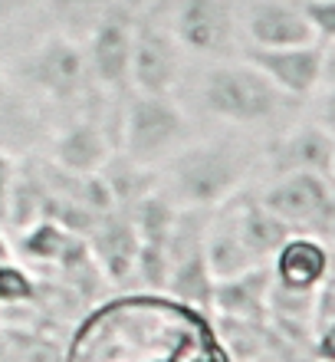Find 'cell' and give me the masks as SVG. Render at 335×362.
I'll list each match as a JSON object with an SVG mask.
<instances>
[{
    "instance_id": "obj_1",
    "label": "cell",
    "mask_w": 335,
    "mask_h": 362,
    "mask_svg": "<svg viewBox=\"0 0 335 362\" xmlns=\"http://www.w3.org/2000/svg\"><path fill=\"white\" fill-rule=\"evenodd\" d=\"M257 168V148L243 135L191 139L158 168V191L178 208L214 211L247 188Z\"/></svg>"
},
{
    "instance_id": "obj_12",
    "label": "cell",
    "mask_w": 335,
    "mask_h": 362,
    "mask_svg": "<svg viewBox=\"0 0 335 362\" xmlns=\"http://www.w3.org/2000/svg\"><path fill=\"white\" fill-rule=\"evenodd\" d=\"M267 267L273 284L283 286V290L316 293L319 286L329 280V267H332L329 240L309 238V234H289Z\"/></svg>"
},
{
    "instance_id": "obj_20",
    "label": "cell",
    "mask_w": 335,
    "mask_h": 362,
    "mask_svg": "<svg viewBox=\"0 0 335 362\" xmlns=\"http://www.w3.org/2000/svg\"><path fill=\"white\" fill-rule=\"evenodd\" d=\"M250 362H283V359H279V353H276V349H273V346H269L267 353H260L257 359H250Z\"/></svg>"
},
{
    "instance_id": "obj_18",
    "label": "cell",
    "mask_w": 335,
    "mask_h": 362,
    "mask_svg": "<svg viewBox=\"0 0 335 362\" xmlns=\"http://www.w3.org/2000/svg\"><path fill=\"white\" fill-rule=\"evenodd\" d=\"M303 17H306L312 40L319 47L332 49V37H335V0H296Z\"/></svg>"
},
{
    "instance_id": "obj_8",
    "label": "cell",
    "mask_w": 335,
    "mask_h": 362,
    "mask_svg": "<svg viewBox=\"0 0 335 362\" xmlns=\"http://www.w3.org/2000/svg\"><path fill=\"white\" fill-rule=\"evenodd\" d=\"M171 30L184 53L221 59L237 37V10L230 0H178L171 10Z\"/></svg>"
},
{
    "instance_id": "obj_13",
    "label": "cell",
    "mask_w": 335,
    "mask_h": 362,
    "mask_svg": "<svg viewBox=\"0 0 335 362\" xmlns=\"http://www.w3.org/2000/svg\"><path fill=\"white\" fill-rule=\"evenodd\" d=\"M89 257L96 260L99 274H106L112 284H132L135 257H138V234L128 218V211H106L89 230Z\"/></svg>"
},
{
    "instance_id": "obj_6",
    "label": "cell",
    "mask_w": 335,
    "mask_h": 362,
    "mask_svg": "<svg viewBox=\"0 0 335 362\" xmlns=\"http://www.w3.org/2000/svg\"><path fill=\"white\" fill-rule=\"evenodd\" d=\"M23 76L39 95L53 103H69L89 83L86 53L69 33L43 37L23 59Z\"/></svg>"
},
{
    "instance_id": "obj_15",
    "label": "cell",
    "mask_w": 335,
    "mask_h": 362,
    "mask_svg": "<svg viewBox=\"0 0 335 362\" xmlns=\"http://www.w3.org/2000/svg\"><path fill=\"white\" fill-rule=\"evenodd\" d=\"M269 286H273L269 267H253L237 276H227V280H214L211 316H233V320H250V323H267Z\"/></svg>"
},
{
    "instance_id": "obj_4",
    "label": "cell",
    "mask_w": 335,
    "mask_h": 362,
    "mask_svg": "<svg viewBox=\"0 0 335 362\" xmlns=\"http://www.w3.org/2000/svg\"><path fill=\"white\" fill-rule=\"evenodd\" d=\"M260 204L283 221L289 234L329 240L335 224V188L332 178L312 172L269 175V181L257 191Z\"/></svg>"
},
{
    "instance_id": "obj_3",
    "label": "cell",
    "mask_w": 335,
    "mask_h": 362,
    "mask_svg": "<svg viewBox=\"0 0 335 362\" xmlns=\"http://www.w3.org/2000/svg\"><path fill=\"white\" fill-rule=\"evenodd\" d=\"M194 139L191 115L174 95L132 93L118 119V142L115 152L128 162L158 172L174 152Z\"/></svg>"
},
{
    "instance_id": "obj_17",
    "label": "cell",
    "mask_w": 335,
    "mask_h": 362,
    "mask_svg": "<svg viewBox=\"0 0 335 362\" xmlns=\"http://www.w3.org/2000/svg\"><path fill=\"white\" fill-rule=\"evenodd\" d=\"M112 7H118V0H49L53 17L69 33H89Z\"/></svg>"
},
{
    "instance_id": "obj_2",
    "label": "cell",
    "mask_w": 335,
    "mask_h": 362,
    "mask_svg": "<svg viewBox=\"0 0 335 362\" xmlns=\"http://www.w3.org/2000/svg\"><path fill=\"white\" fill-rule=\"evenodd\" d=\"M194 103L204 115L224 122L233 132L269 129L283 122L296 105L247 59H214L197 76Z\"/></svg>"
},
{
    "instance_id": "obj_10",
    "label": "cell",
    "mask_w": 335,
    "mask_h": 362,
    "mask_svg": "<svg viewBox=\"0 0 335 362\" xmlns=\"http://www.w3.org/2000/svg\"><path fill=\"white\" fill-rule=\"evenodd\" d=\"M267 168L269 175H286V172H312L332 178L335 165V139L329 122H296L286 132L276 135V142L267 148Z\"/></svg>"
},
{
    "instance_id": "obj_9",
    "label": "cell",
    "mask_w": 335,
    "mask_h": 362,
    "mask_svg": "<svg viewBox=\"0 0 335 362\" xmlns=\"http://www.w3.org/2000/svg\"><path fill=\"white\" fill-rule=\"evenodd\" d=\"M132 27L135 17L118 4L86 33V66L96 86L118 93L128 86V59H132Z\"/></svg>"
},
{
    "instance_id": "obj_19",
    "label": "cell",
    "mask_w": 335,
    "mask_h": 362,
    "mask_svg": "<svg viewBox=\"0 0 335 362\" xmlns=\"http://www.w3.org/2000/svg\"><path fill=\"white\" fill-rule=\"evenodd\" d=\"M13 178H17V165H13L7 148H0V218H4V208H7V194L13 188Z\"/></svg>"
},
{
    "instance_id": "obj_7",
    "label": "cell",
    "mask_w": 335,
    "mask_h": 362,
    "mask_svg": "<svg viewBox=\"0 0 335 362\" xmlns=\"http://www.w3.org/2000/svg\"><path fill=\"white\" fill-rule=\"evenodd\" d=\"M240 59H247L253 69H260L293 103H303V99H312L322 89L332 49L319 47V43H303V47H283V49L247 47Z\"/></svg>"
},
{
    "instance_id": "obj_14",
    "label": "cell",
    "mask_w": 335,
    "mask_h": 362,
    "mask_svg": "<svg viewBox=\"0 0 335 362\" xmlns=\"http://www.w3.org/2000/svg\"><path fill=\"white\" fill-rule=\"evenodd\" d=\"M115 145L106 135L102 122L96 119H76L69 122L66 129H59L56 139H53V165L63 168V172L73 175H99L102 165L112 158Z\"/></svg>"
},
{
    "instance_id": "obj_5",
    "label": "cell",
    "mask_w": 335,
    "mask_h": 362,
    "mask_svg": "<svg viewBox=\"0 0 335 362\" xmlns=\"http://www.w3.org/2000/svg\"><path fill=\"white\" fill-rule=\"evenodd\" d=\"M184 49L171 30V20H162L158 10L135 17L132 59H128V86L132 93L174 95L181 83Z\"/></svg>"
},
{
    "instance_id": "obj_16",
    "label": "cell",
    "mask_w": 335,
    "mask_h": 362,
    "mask_svg": "<svg viewBox=\"0 0 335 362\" xmlns=\"http://www.w3.org/2000/svg\"><path fill=\"white\" fill-rule=\"evenodd\" d=\"M230 204H233V218H237V230H240V240H243L247 254L253 257V264L267 267L269 260H273V254L283 247V240L289 238V230L283 228V221L273 218L260 204L257 191L243 188L240 194L230 198Z\"/></svg>"
},
{
    "instance_id": "obj_11",
    "label": "cell",
    "mask_w": 335,
    "mask_h": 362,
    "mask_svg": "<svg viewBox=\"0 0 335 362\" xmlns=\"http://www.w3.org/2000/svg\"><path fill=\"white\" fill-rule=\"evenodd\" d=\"M240 27L247 33V47L253 49L316 43L296 0H247L240 10Z\"/></svg>"
}]
</instances>
